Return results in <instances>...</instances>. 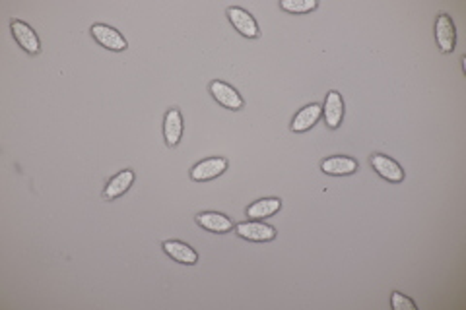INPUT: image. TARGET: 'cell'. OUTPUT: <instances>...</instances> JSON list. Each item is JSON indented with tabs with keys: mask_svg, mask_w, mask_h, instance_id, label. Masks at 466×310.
I'll use <instances>...</instances> for the list:
<instances>
[{
	"mask_svg": "<svg viewBox=\"0 0 466 310\" xmlns=\"http://www.w3.org/2000/svg\"><path fill=\"white\" fill-rule=\"evenodd\" d=\"M235 233L245 241H253V243H268L276 239V229L260 222L237 223Z\"/></svg>",
	"mask_w": 466,
	"mask_h": 310,
	"instance_id": "cell-1",
	"label": "cell"
},
{
	"mask_svg": "<svg viewBox=\"0 0 466 310\" xmlns=\"http://www.w3.org/2000/svg\"><path fill=\"white\" fill-rule=\"evenodd\" d=\"M210 93L214 97L216 101L220 105H223L226 109H231V111H239V109H243V97L237 93V89H233L230 84H226V81L214 80L210 81Z\"/></svg>",
	"mask_w": 466,
	"mask_h": 310,
	"instance_id": "cell-2",
	"label": "cell"
},
{
	"mask_svg": "<svg viewBox=\"0 0 466 310\" xmlns=\"http://www.w3.org/2000/svg\"><path fill=\"white\" fill-rule=\"evenodd\" d=\"M436 39L439 49L443 52L455 51V43H457V30H455V22L449 14H439L436 20Z\"/></svg>",
	"mask_w": 466,
	"mask_h": 310,
	"instance_id": "cell-3",
	"label": "cell"
},
{
	"mask_svg": "<svg viewBox=\"0 0 466 310\" xmlns=\"http://www.w3.org/2000/svg\"><path fill=\"white\" fill-rule=\"evenodd\" d=\"M228 18H230L231 25H233L243 38L255 39L260 35L259 23L255 22V18H253L247 10H243V8L239 6L228 8Z\"/></svg>",
	"mask_w": 466,
	"mask_h": 310,
	"instance_id": "cell-4",
	"label": "cell"
},
{
	"mask_svg": "<svg viewBox=\"0 0 466 310\" xmlns=\"http://www.w3.org/2000/svg\"><path fill=\"white\" fill-rule=\"evenodd\" d=\"M226 169H228V159H223V157H210V159H204V161L194 165L193 169H191V178L196 180V183H206V180L220 177Z\"/></svg>",
	"mask_w": 466,
	"mask_h": 310,
	"instance_id": "cell-5",
	"label": "cell"
},
{
	"mask_svg": "<svg viewBox=\"0 0 466 310\" xmlns=\"http://www.w3.org/2000/svg\"><path fill=\"white\" fill-rule=\"evenodd\" d=\"M10 30H12V35H14V39L18 41V45L22 47L23 51L30 52V54H38V52L41 51L38 33L31 30L28 23L20 22V20H12V22H10Z\"/></svg>",
	"mask_w": 466,
	"mask_h": 310,
	"instance_id": "cell-6",
	"label": "cell"
},
{
	"mask_svg": "<svg viewBox=\"0 0 466 310\" xmlns=\"http://www.w3.org/2000/svg\"><path fill=\"white\" fill-rule=\"evenodd\" d=\"M91 35H94L97 43L104 45L105 49H109V51H125L126 49V39L115 28H109L105 23L91 25Z\"/></svg>",
	"mask_w": 466,
	"mask_h": 310,
	"instance_id": "cell-7",
	"label": "cell"
},
{
	"mask_svg": "<svg viewBox=\"0 0 466 310\" xmlns=\"http://www.w3.org/2000/svg\"><path fill=\"white\" fill-rule=\"evenodd\" d=\"M371 165H373V169L377 171L379 177H383L389 183H402L404 180V171L400 167L399 163L391 159V157H387L383 154H375L371 157Z\"/></svg>",
	"mask_w": 466,
	"mask_h": 310,
	"instance_id": "cell-8",
	"label": "cell"
},
{
	"mask_svg": "<svg viewBox=\"0 0 466 310\" xmlns=\"http://www.w3.org/2000/svg\"><path fill=\"white\" fill-rule=\"evenodd\" d=\"M163 136H165V144L170 148H175L181 142V136H183V115H181L177 107H173V109L165 113V118H163Z\"/></svg>",
	"mask_w": 466,
	"mask_h": 310,
	"instance_id": "cell-9",
	"label": "cell"
},
{
	"mask_svg": "<svg viewBox=\"0 0 466 310\" xmlns=\"http://www.w3.org/2000/svg\"><path fill=\"white\" fill-rule=\"evenodd\" d=\"M163 252L170 256V258L177 260L179 264H187V266H193L199 262V254L194 248H191L187 243L181 241H165L163 243Z\"/></svg>",
	"mask_w": 466,
	"mask_h": 310,
	"instance_id": "cell-10",
	"label": "cell"
},
{
	"mask_svg": "<svg viewBox=\"0 0 466 310\" xmlns=\"http://www.w3.org/2000/svg\"><path fill=\"white\" fill-rule=\"evenodd\" d=\"M323 115H325V122L328 128H338L344 118V101L338 91H331L326 96L325 107H323Z\"/></svg>",
	"mask_w": 466,
	"mask_h": 310,
	"instance_id": "cell-11",
	"label": "cell"
},
{
	"mask_svg": "<svg viewBox=\"0 0 466 310\" xmlns=\"http://www.w3.org/2000/svg\"><path fill=\"white\" fill-rule=\"evenodd\" d=\"M196 223L202 229L212 231V233H230L233 229V222L228 215L218 214V212H204L196 215Z\"/></svg>",
	"mask_w": 466,
	"mask_h": 310,
	"instance_id": "cell-12",
	"label": "cell"
},
{
	"mask_svg": "<svg viewBox=\"0 0 466 310\" xmlns=\"http://www.w3.org/2000/svg\"><path fill=\"white\" fill-rule=\"evenodd\" d=\"M321 115H323V107H321V105H307V107H304V109L294 117V120H292V130H294V132H307L309 128L317 125Z\"/></svg>",
	"mask_w": 466,
	"mask_h": 310,
	"instance_id": "cell-13",
	"label": "cell"
},
{
	"mask_svg": "<svg viewBox=\"0 0 466 310\" xmlns=\"http://www.w3.org/2000/svg\"><path fill=\"white\" fill-rule=\"evenodd\" d=\"M321 169L325 171L326 175L333 177H342V175H352L357 171V161L346 155H336V157H328L321 163Z\"/></svg>",
	"mask_w": 466,
	"mask_h": 310,
	"instance_id": "cell-14",
	"label": "cell"
},
{
	"mask_svg": "<svg viewBox=\"0 0 466 310\" xmlns=\"http://www.w3.org/2000/svg\"><path fill=\"white\" fill-rule=\"evenodd\" d=\"M134 183V171L131 169H125L121 171L118 175H115V177L107 183V186H105V193H104V198L105 200H115L118 198V196H123V194L133 186Z\"/></svg>",
	"mask_w": 466,
	"mask_h": 310,
	"instance_id": "cell-15",
	"label": "cell"
},
{
	"mask_svg": "<svg viewBox=\"0 0 466 310\" xmlns=\"http://www.w3.org/2000/svg\"><path fill=\"white\" fill-rule=\"evenodd\" d=\"M282 207V202L278 198H262L259 202H253L251 206L247 207V217L253 219H265L270 215L278 214Z\"/></svg>",
	"mask_w": 466,
	"mask_h": 310,
	"instance_id": "cell-16",
	"label": "cell"
},
{
	"mask_svg": "<svg viewBox=\"0 0 466 310\" xmlns=\"http://www.w3.org/2000/svg\"><path fill=\"white\" fill-rule=\"evenodd\" d=\"M318 6L317 0H282L280 8L292 14H307Z\"/></svg>",
	"mask_w": 466,
	"mask_h": 310,
	"instance_id": "cell-17",
	"label": "cell"
},
{
	"mask_svg": "<svg viewBox=\"0 0 466 310\" xmlns=\"http://www.w3.org/2000/svg\"><path fill=\"white\" fill-rule=\"evenodd\" d=\"M391 306L394 310H414L416 303L412 299H408L406 295H402L399 291H394L391 297Z\"/></svg>",
	"mask_w": 466,
	"mask_h": 310,
	"instance_id": "cell-18",
	"label": "cell"
}]
</instances>
